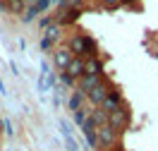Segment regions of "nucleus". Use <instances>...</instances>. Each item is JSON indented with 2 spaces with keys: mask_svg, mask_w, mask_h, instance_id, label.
I'll return each mask as SVG.
<instances>
[{
  "mask_svg": "<svg viewBox=\"0 0 158 151\" xmlns=\"http://www.w3.org/2000/svg\"><path fill=\"white\" fill-rule=\"evenodd\" d=\"M96 134H98V146H106V149H113V144L118 141V130L110 122L108 125H101L96 130Z\"/></svg>",
  "mask_w": 158,
  "mask_h": 151,
  "instance_id": "obj_2",
  "label": "nucleus"
},
{
  "mask_svg": "<svg viewBox=\"0 0 158 151\" xmlns=\"http://www.w3.org/2000/svg\"><path fill=\"white\" fill-rule=\"evenodd\" d=\"M22 2H24V5H31V7L36 5V0H22Z\"/></svg>",
  "mask_w": 158,
  "mask_h": 151,
  "instance_id": "obj_21",
  "label": "nucleus"
},
{
  "mask_svg": "<svg viewBox=\"0 0 158 151\" xmlns=\"http://www.w3.org/2000/svg\"><path fill=\"white\" fill-rule=\"evenodd\" d=\"M5 10H7V12H12V15H19V12L24 10V2H22V0H7Z\"/></svg>",
  "mask_w": 158,
  "mask_h": 151,
  "instance_id": "obj_14",
  "label": "nucleus"
},
{
  "mask_svg": "<svg viewBox=\"0 0 158 151\" xmlns=\"http://www.w3.org/2000/svg\"><path fill=\"white\" fill-rule=\"evenodd\" d=\"M86 74H96V77H101V74H103V65H101L96 58H89V60H86Z\"/></svg>",
  "mask_w": 158,
  "mask_h": 151,
  "instance_id": "obj_11",
  "label": "nucleus"
},
{
  "mask_svg": "<svg viewBox=\"0 0 158 151\" xmlns=\"http://www.w3.org/2000/svg\"><path fill=\"white\" fill-rule=\"evenodd\" d=\"M58 39H60V27H50L46 31V39H43V48H50L53 41H58Z\"/></svg>",
  "mask_w": 158,
  "mask_h": 151,
  "instance_id": "obj_10",
  "label": "nucleus"
},
{
  "mask_svg": "<svg viewBox=\"0 0 158 151\" xmlns=\"http://www.w3.org/2000/svg\"><path fill=\"white\" fill-rule=\"evenodd\" d=\"M53 60H55V67H58V70L67 72L69 62L74 60V53H72L69 48H58L55 53H53Z\"/></svg>",
  "mask_w": 158,
  "mask_h": 151,
  "instance_id": "obj_3",
  "label": "nucleus"
},
{
  "mask_svg": "<svg viewBox=\"0 0 158 151\" xmlns=\"http://www.w3.org/2000/svg\"><path fill=\"white\" fill-rule=\"evenodd\" d=\"M2 127H5V132H7V134H12V125H10V122H2Z\"/></svg>",
  "mask_w": 158,
  "mask_h": 151,
  "instance_id": "obj_20",
  "label": "nucleus"
},
{
  "mask_svg": "<svg viewBox=\"0 0 158 151\" xmlns=\"http://www.w3.org/2000/svg\"><path fill=\"white\" fill-rule=\"evenodd\" d=\"M34 15H39V12L34 10V7H29V10H27V15H24V19H27V22H31V19H34Z\"/></svg>",
  "mask_w": 158,
  "mask_h": 151,
  "instance_id": "obj_19",
  "label": "nucleus"
},
{
  "mask_svg": "<svg viewBox=\"0 0 158 151\" xmlns=\"http://www.w3.org/2000/svg\"><path fill=\"white\" fill-rule=\"evenodd\" d=\"M122 106H125V103H122V96H120L118 91H110L108 96L103 99V103H101V108L108 113V115H110V113H115L118 108H122Z\"/></svg>",
  "mask_w": 158,
  "mask_h": 151,
  "instance_id": "obj_6",
  "label": "nucleus"
},
{
  "mask_svg": "<svg viewBox=\"0 0 158 151\" xmlns=\"http://www.w3.org/2000/svg\"><path fill=\"white\" fill-rule=\"evenodd\" d=\"M108 122L115 127V130H125L127 127V122H129V111L122 106V108H118L115 113H110L108 115Z\"/></svg>",
  "mask_w": 158,
  "mask_h": 151,
  "instance_id": "obj_4",
  "label": "nucleus"
},
{
  "mask_svg": "<svg viewBox=\"0 0 158 151\" xmlns=\"http://www.w3.org/2000/svg\"><path fill=\"white\" fill-rule=\"evenodd\" d=\"M108 94H110V86L101 82L98 86H94V89L86 94V101H89V103H94V106H101V103H103V99H106Z\"/></svg>",
  "mask_w": 158,
  "mask_h": 151,
  "instance_id": "obj_5",
  "label": "nucleus"
},
{
  "mask_svg": "<svg viewBox=\"0 0 158 151\" xmlns=\"http://www.w3.org/2000/svg\"><path fill=\"white\" fill-rule=\"evenodd\" d=\"M91 120L96 122V125H108V113L103 111V108H98V111H91Z\"/></svg>",
  "mask_w": 158,
  "mask_h": 151,
  "instance_id": "obj_13",
  "label": "nucleus"
},
{
  "mask_svg": "<svg viewBox=\"0 0 158 151\" xmlns=\"http://www.w3.org/2000/svg\"><path fill=\"white\" fill-rule=\"evenodd\" d=\"M84 101H86V94H84V91H74V94H72V96H69V111L74 113V111H81V108H84Z\"/></svg>",
  "mask_w": 158,
  "mask_h": 151,
  "instance_id": "obj_9",
  "label": "nucleus"
},
{
  "mask_svg": "<svg viewBox=\"0 0 158 151\" xmlns=\"http://www.w3.org/2000/svg\"><path fill=\"white\" fill-rule=\"evenodd\" d=\"M110 151H122V149H110Z\"/></svg>",
  "mask_w": 158,
  "mask_h": 151,
  "instance_id": "obj_22",
  "label": "nucleus"
},
{
  "mask_svg": "<svg viewBox=\"0 0 158 151\" xmlns=\"http://www.w3.org/2000/svg\"><path fill=\"white\" fill-rule=\"evenodd\" d=\"M101 84V77H96V74H84L81 79H79V91H84V94H89L94 86H98Z\"/></svg>",
  "mask_w": 158,
  "mask_h": 151,
  "instance_id": "obj_8",
  "label": "nucleus"
},
{
  "mask_svg": "<svg viewBox=\"0 0 158 151\" xmlns=\"http://www.w3.org/2000/svg\"><path fill=\"white\" fill-rule=\"evenodd\" d=\"M5 2H7V0H5Z\"/></svg>",
  "mask_w": 158,
  "mask_h": 151,
  "instance_id": "obj_23",
  "label": "nucleus"
},
{
  "mask_svg": "<svg viewBox=\"0 0 158 151\" xmlns=\"http://www.w3.org/2000/svg\"><path fill=\"white\" fill-rule=\"evenodd\" d=\"M48 5H50V0H36V5H34V10H36V12H43L46 7H48Z\"/></svg>",
  "mask_w": 158,
  "mask_h": 151,
  "instance_id": "obj_16",
  "label": "nucleus"
},
{
  "mask_svg": "<svg viewBox=\"0 0 158 151\" xmlns=\"http://www.w3.org/2000/svg\"><path fill=\"white\" fill-rule=\"evenodd\" d=\"M67 74H72L74 79H81V77L86 74V60H84V58H74L67 67Z\"/></svg>",
  "mask_w": 158,
  "mask_h": 151,
  "instance_id": "obj_7",
  "label": "nucleus"
},
{
  "mask_svg": "<svg viewBox=\"0 0 158 151\" xmlns=\"http://www.w3.org/2000/svg\"><path fill=\"white\" fill-rule=\"evenodd\" d=\"M79 15H81L79 10H62V12L58 15V24H65V22H74Z\"/></svg>",
  "mask_w": 158,
  "mask_h": 151,
  "instance_id": "obj_12",
  "label": "nucleus"
},
{
  "mask_svg": "<svg viewBox=\"0 0 158 151\" xmlns=\"http://www.w3.org/2000/svg\"><path fill=\"white\" fill-rule=\"evenodd\" d=\"M60 79H62V84H67V86H72V84H74V77H72V74H67V72H62V77H60Z\"/></svg>",
  "mask_w": 158,
  "mask_h": 151,
  "instance_id": "obj_17",
  "label": "nucleus"
},
{
  "mask_svg": "<svg viewBox=\"0 0 158 151\" xmlns=\"http://www.w3.org/2000/svg\"><path fill=\"white\" fill-rule=\"evenodd\" d=\"M0 125H2V122H0Z\"/></svg>",
  "mask_w": 158,
  "mask_h": 151,
  "instance_id": "obj_24",
  "label": "nucleus"
},
{
  "mask_svg": "<svg viewBox=\"0 0 158 151\" xmlns=\"http://www.w3.org/2000/svg\"><path fill=\"white\" fill-rule=\"evenodd\" d=\"M103 5L106 7H118V5H122V0H103Z\"/></svg>",
  "mask_w": 158,
  "mask_h": 151,
  "instance_id": "obj_18",
  "label": "nucleus"
},
{
  "mask_svg": "<svg viewBox=\"0 0 158 151\" xmlns=\"http://www.w3.org/2000/svg\"><path fill=\"white\" fill-rule=\"evenodd\" d=\"M72 50L77 53L79 58H84V60H89V58H96V43L86 36H74L72 39Z\"/></svg>",
  "mask_w": 158,
  "mask_h": 151,
  "instance_id": "obj_1",
  "label": "nucleus"
},
{
  "mask_svg": "<svg viewBox=\"0 0 158 151\" xmlns=\"http://www.w3.org/2000/svg\"><path fill=\"white\" fill-rule=\"evenodd\" d=\"M81 2H84V0H60V7H62V10H79Z\"/></svg>",
  "mask_w": 158,
  "mask_h": 151,
  "instance_id": "obj_15",
  "label": "nucleus"
}]
</instances>
